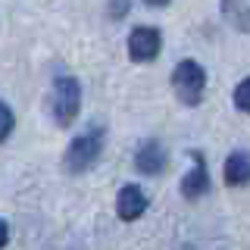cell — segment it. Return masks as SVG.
<instances>
[{
    "label": "cell",
    "instance_id": "1",
    "mask_svg": "<svg viewBox=\"0 0 250 250\" xmlns=\"http://www.w3.org/2000/svg\"><path fill=\"white\" fill-rule=\"evenodd\" d=\"M172 91L185 106H197L207 91V72L197 60H182L172 69Z\"/></svg>",
    "mask_w": 250,
    "mask_h": 250
},
{
    "label": "cell",
    "instance_id": "2",
    "mask_svg": "<svg viewBox=\"0 0 250 250\" xmlns=\"http://www.w3.org/2000/svg\"><path fill=\"white\" fill-rule=\"evenodd\" d=\"M78 109H82V84H78V78L60 75L53 82V116H57V122L62 128L72 125Z\"/></svg>",
    "mask_w": 250,
    "mask_h": 250
},
{
    "label": "cell",
    "instance_id": "3",
    "mask_svg": "<svg viewBox=\"0 0 250 250\" xmlns=\"http://www.w3.org/2000/svg\"><path fill=\"white\" fill-rule=\"evenodd\" d=\"M104 153V138L100 131H88V135H78L72 144L66 147V156H62V166L69 172H88L94 163Z\"/></svg>",
    "mask_w": 250,
    "mask_h": 250
},
{
    "label": "cell",
    "instance_id": "4",
    "mask_svg": "<svg viewBox=\"0 0 250 250\" xmlns=\"http://www.w3.org/2000/svg\"><path fill=\"white\" fill-rule=\"evenodd\" d=\"M163 50V35L160 28H150V25H138L135 31L128 35V57L135 62H150L160 57Z\"/></svg>",
    "mask_w": 250,
    "mask_h": 250
},
{
    "label": "cell",
    "instance_id": "5",
    "mask_svg": "<svg viewBox=\"0 0 250 250\" xmlns=\"http://www.w3.org/2000/svg\"><path fill=\"white\" fill-rule=\"evenodd\" d=\"M135 166L144 175H163L169 166V150L163 147V141H144L135 153Z\"/></svg>",
    "mask_w": 250,
    "mask_h": 250
},
{
    "label": "cell",
    "instance_id": "6",
    "mask_svg": "<svg viewBox=\"0 0 250 250\" xmlns=\"http://www.w3.org/2000/svg\"><path fill=\"white\" fill-rule=\"evenodd\" d=\"M147 203L150 200H147L144 188L125 185V188H119V197H116V213H119V219H125V222H135V219L144 216Z\"/></svg>",
    "mask_w": 250,
    "mask_h": 250
},
{
    "label": "cell",
    "instance_id": "7",
    "mask_svg": "<svg viewBox=\"0 0 250 250\" xmlns=\"http://www.w3.org/2000/svg\"><path fill=\"white\" fill-rule=\"evenodd\" d=\"M194 160H197V166L182 178V194L188 200H197V197H203V194L209 191V172H207V166H203L200 153H194Z\"/></svg>",
    "mask_w": 250,
    "mask_h": 250
},
{
    "label": "cell",
    "instance_id": "8",
    "mask_svg": "<svg viewBox=\"0 0 250 250\" xmlns=\"http://www.w3.org/2000/svg\"><path fill=\"white\" fill-rule=\"evenodd\" d=\"M222 178H225V185H231V188L247 185V182H250V153H244V150H234V153L229 156V160H225Z\"/></svg>",
    "mask_w": 250,
    "mask_h": 250
},
{
    "label": "cell",
    "instance_id": "9",
    "mask_svg": "<svg viewBox=\"0 0 250 250\" xmlns=\"http://www.w3.org/2000/svg\"><path fill=\"white\" fill-rule=\"evenodd\" d=\"M222 13L234 28L241 31L250 28V6H244V0H222Z\"/></svg>",
    "mask_w": 250,
    "mask_h": 250
},
{
    "label": "cell",
    "instance_id": "10",
    "mask_svg": "<svg viewBox=\"0 0 250 250\" xmlns=\"http://www.w3.org/2000/svg\"><path fill=\"white\" fill-rule=\"evenodd\" d=\"M13 128H16V116H13L10 104H3V100H0V144L13 135Z\"/></svg>",
    "mask_w": 250,
    "mask_h": 250
},
{
    "label": "cell",
    "instance_id": "11",
    "mask_svg": "<svg viewBox=\"0 0 250 250\" xmlns=\"http://www.w3.org/2000/svg\"><path fill=\"white\" fill-rule=\"evenodd\" d=\"M234 106L241 113H250V78L238 82V88H234Z\"/></svg>",
    "mask_w": 250,
    "mask_h": 250
},
{
    "label": "cell",
    "instance_id": "12",
    "mask_svg": "<svg viewBox=\"0 0 250 250\" xmlns=\"http://www.w3.org/2000/svg\"><path fill=\"white\" fill-rule=\"evenodd\" d=\"M128 6H131V0H109V19L128 16Z\"/></svg>",
    "mask_w": 250,
    "mask_h": 250
},
{
    "label": "cell",
    "instance_id": "13",
    "mask_svg": "<svg viewBox=\"0 0 250 250\" xmlns=\"http://www.w3.org/2000/svg\"><path fill=\"white\" fill-rule=\"evenodd\" d=\"M6 241H10V229H6V222L0 219V250L6 247Z\"/></svg>",
    "mask_w": 250,
    "mask_h": 250
},
{
    "label": "cell",
    "instance_id": "14",
    "mask_svg": "<svg viewBox=\"0 0 250 250\" xmlns=\"http://www.w3.org/2000/svg\"><path fill=\"white\" fill-rule=\"evenodd\" d=\"M147 6H169V0H144Z\"/></svg>",
    "mask_w": 250,
    "mask_h": 250
}]
</instances>
